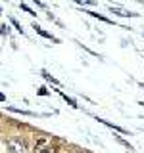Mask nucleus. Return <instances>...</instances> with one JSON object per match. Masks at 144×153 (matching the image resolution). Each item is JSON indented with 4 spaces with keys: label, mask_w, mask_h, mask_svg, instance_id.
I'll return each instance as SVG.
<instances>
[{
    "label": "nucleus",
    "mask_w": 144,
    "mask_h": 153,
    "mask_svg": "<svg viewBox=\"0 0 144 153\" xmlns=\"http://www.w3.org/2000/svg\"><path fill=\"white\" fill-rule=\"evenodd\" d=\"M35 29H37V33H38V35H42V36H46V38H52V40H56V38H54V36H52V35H48V33H46V31H42V29H40V27H37V25H35Z\"/></svg>",
    "instance_id": "nucleus-2"
},
{
    "label": "nucleus",
    "mask_w": 144,
    "mask_h": 153,
    "mask_svg": "<svg viewBox=\"0 0 144 153\" xmlns=\"http://www.w3.org/2000/svg\"><path fill=\"white\" fill-rule=\"evenodd\" d=\"M6 146H8L10 153H27V146L21 138H10L6 142Z\"/></svg>",
    "instance_id": "nucleus-1"
},
{
    "label": "nucleus",
    "mask_w": 144,
    "mask_h": 153,
    "mask_svg": "<svg viewBox=\"0 0 144 153\" xmlns=\"http://www.w3.org/2000/svg\"><path fill=\"white\" fill-rule=\"evenodd\" d=\"M12 23H14V25H16V27H17V31H19V33H21V27H19V23L16 21V19H12Z\"/></svg>",
    "instance_id": "nucleus-4"
},
{
    "label": "nucleus",
    "mask_w": 144,
    "mask_h": 153,
    "mask_svg": "<svg viewBox=\"0 0 144 153\" xmlns=\"http://www.w3.org/2000/svg\"><path fill=\"white\" fill-rule=\"evenodd\" d=\"M40 153H50V151H48V149H44V151H40Z\"/></svg>",
    "instance_id": "nucleus-6"
},
{
    "label": "nucleus",
    "mask_w": 144,
    "mask_h": 153,
    "mask_svg": "<svg viewBox=\"0 0 144 153\" xmlns=\"http://www.w3.org/2000/svg\"><path fill=\"white\" fill-rule=\"evenodd\" d=\"M0 102H4V94H0Z\"/></svg>",
    "instance_id": "nucleus-5"
},
{
    "label": "nucleus",
    "mask_w": 144,
    "mask_h": 153,
    "mask_svg": "<svg viewBox=\"0 0 144 153\" xmlns=\"http://www.w3.org/2000/svg\"><path fill=\"white\" fill-rule=\"evenodd\" d=\"M21 10H25V12L29 13V16H35V13H33V12H31V10H29V8L25 6V4H21Z\"/></svg>",
    "instance_id": "nucleus-3"
}]
</instances>
